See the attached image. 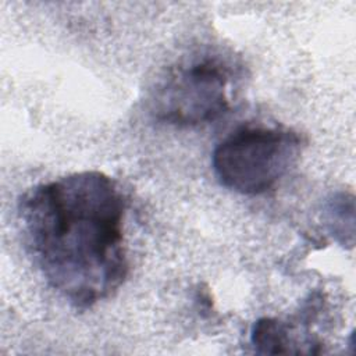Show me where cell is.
<instances>
[{
    "label": "cell",
    "instance_id": "cell-3",
    "mask_svg": "<svg viewBox=\"0 0 356 356\" xmlns=\"http://www.w3.org/2000/svg\"><path fill=\"white\" fill-rule=\"evenodd\" d=\"M232 67L218 54H204L171 67L152 97L153 117L179 128L220 118L231 107Z\"/></svg>",
    "mask_w": 356,
    "mask_h": 356
},
{
    "label": "cell",
    "instance_id": "cell-4",
    "mask_svg": "<svg viewBox=\"0 0 356 356\" xmlns=\"http://www.w3.org/2000/svg\"><path fill=\"white\" fill-rule=\"evenodd\" d=\"M250 342L260 355L303 353L300 343L292 334V325L274 317H261L254 321Z\"/></svg>",
    "mask_w": 356,
    "mask_h": 356
},
{
    "label": "cell",
    "instance_id": "cell-2",
    "mask_svg": "<svg viewBox=\"0 0 356 356\" xmlns=\"http://www.w3.org/2000/svg\"><path fill=\"white\" fill-rule=\"evenodd\" d=\"M303 145L302 135L289 128L242 127L216 146L211 164L224 188L241 195H261L296 164Z\"/></svg>",
    "mask_w": 356,
    "mask_h": 356
},
{
    "label": "cell",
    "instance_id": "cell-5",
    "mask_svg": "<svg viewBox=\"0 0 356 356\" xmlns=\"http://www.w3.org/2000/svg\"><path fill=\"white\" fill-rule=\"evenodd\" d=\"M353 211V196L343 192L334 195L327 204V222L332 235L341 243H348L346 235L353 239V217L346 218V214H352Z\"/></svg>",
    "mask_w": 356,
    "mask_h": 356
},
{
    "label": "cell",
    "instance_id": "cell-1",
    "mask_svg": "<svg viewBox=\"0 0 356 356\" xmlns=\"http://www.w3.org/2000/svg\"><path fill=\"white\" fill-rule=\"evenodd\" d=\"M125 211L117 182L97 170L39 184L21 196L18 218L33 263L74 309L93 307L125 282Z\"/></svg>",
    "mask_w": 356,
    "mask_h": 356
}]
</instances>
